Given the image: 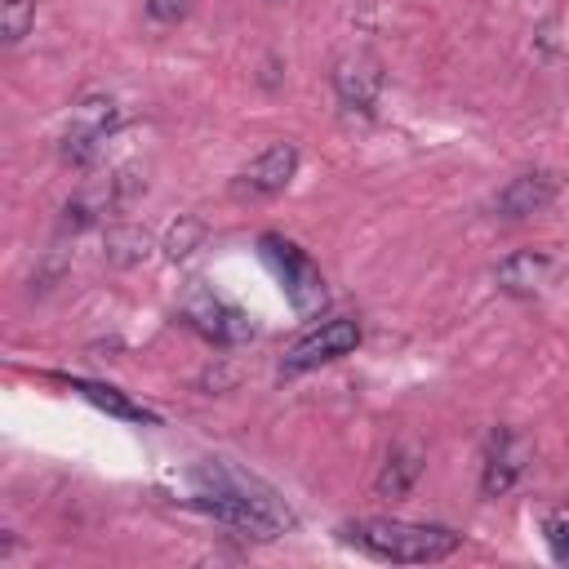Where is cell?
Returning <instances> with one entry per match:
<instances>
[{"label":"cell","mask_w":569,"mask_h":569,"mask_svg":"<svg viewBox=\"0 0 569 569\" xmlns=\"http://www.w3.org/2000/svg\"><path fill=\"white\" fill-rule=\"evenodd\" d=\"M200 240H204V222H200V218H178V222L164 231V253H169V258H187Z\"/></svg>","instance_id":"e0dca14e"},{"label":"cell","mask_w":569,"mask_h":569,"mask_svg":"<svg viewBox=\"0 0 569 569\" xmlns=\"http://www.w3.org/2000/svg\"><path fill=\"white\" fill-rule=\"evenodd\" d=\"M333 93L351 116H373L382 93V62L369 49H351L333 62Z\"/></svg>","instance_id":"ba28073f"},{"label":"cell","mask_w":569,"mask_h":569,"mask_svg":"<svg viewBox=\"0 0 569 569\" xmlns=\"http://www.w3.org/2000/svg\"><path fill=\"white\" fill-rule=\"evenodd\" d=\"M351 547H360L373 560L391 565H431L458 551V533L445 525H413V520H387V516H360L338 529Z\"/></svg>","instance_id":"7a4b0ae2"},{"label":"cell","mask_w":569,"mask_h":569,"mask_svg":"<svg viewBox=\"0 0 569 569\" xmlns=\"http://www.w3.org/2000/svg\"><path fill=\"white\" fill-rule=\"evenodd\" d=\"M187 502L249 538H280L293 525L280 493L231 462H200L187 476Z\"/></svg>","instance_id":"6da1fadb"},{"label":"cell","mask_w":569,"mask_h":569,"mask_svg":"<svg viewBox=\"0 0 569 569\" xmlns=\"http://www.w3.org/2000/svg\"><path fill=\"white\" fill-rule=\"evenodd\" d=\"M76 396H84L89 405H98V409H107V413H116V418H124V422H156V413L147 409V405H138V400H129L124 391H116V387H107V382H84V378H62Z\"/></svg>","instance_id":"5bb4252c"},{"label":"cell","mask_w":569,"mask_h":569,"mask_svg":"<svg viewBox=\"0 0 569 569\" xmlns=\"http://www.w3.org/2000/svg\"><path fill=\"white\" fill-rule=\"evenodd\" d=\"M142 187H147V178H138V169H116L107 178H93L62 204V227H93V222L120 213L124 204H133V196H142Z\"/></svg>","instance_id":"5b68a950"},{"label":"cell","mask_w":569,"mask_h":569,"mask_svg":"<svg viewBox=\"0 0 569 569\" xmlns=\"http://www.w3.org/2000/svg\"><path fill=\"white\" fill-rule=\"evenodd\" d=\"M293 173H298V147L293 142H271L267 151H258L240 169L236 191H244V196H276V191H284L293 182Z\"/></svg>","instance_id":"8fae6325"},{"label":"cell","mask_w":569,"mask_h":569,"mask_svg":"<svg viewBox=\"0 0 569 569\" xmlns=\"http://www.w3.org/2000/svg\"><path fill=\"white\" fill-rule=\"evenodd\" d=\"M178 311L213 347H240V342H249L258 333V325H253L249 311H240L236 302H227V298H218L213 289H200V284L187 289V298H182Z\"/></svg>","instance_id":"277c9868"},{"label":"cell","mask_w":569,"mask_h":569,"mask_svg":"<svg viewBox=\"0 0 569 569\" xmlns=\"http://www.w3.org/2000/svg\"><path fill=\"white\" fill-rule=\"evenodd\" d=\"M36 22V0H0V36L4 44H18Z\"/></svg>","instance_id":"2e32d148"},{"label":"cell","mask_w":569,"mask_h":569,"mask_svg":"<svg viewBox=\"0 0 569 569\" xmlns=\"http://www.w3.org/2000/svg\"><path fill=\"white\" fill-rule=\"evenodd\" d=\"M529 462H533L529 440H525L520 431H511V427H498V431L489 436V445H485V462H480V493H485V498L507 493V489L529 471Z\"/></svg>","instance_id":"9c48e42d"},{"label":"cell","mask_w":569,"mask_h":569,"mask_svg":"<svg viewBox=\"0 0 569 569\" xmlns=\"http://www.w3.org/2000/svg\"><path fill=\"white\" fill-rule=\"evenodd\" d=\"M258 249H262L267 267L276 271V280H280V289H284V298L293 302V311H298V316H316V311L325 307V276H320V267L311 262V253L298 249L293 240L276 236V231L258 236Z\"/></svg>","instance_id":"3957f363"},{"label":"cell","mask_w":569,"mask_h":569,"mask_svg":"<svg viewBox=\"0 0 569 569\" xmlns=\"http://www.w3.org/2000/svg\"><path fill=\"white\" fill-rule=\"evenodd\" d=\"M547 276H551V258H547L542 249H516V253H507V258L498 262V271H493L498 289H502V293H516V298L538 293V289L547 284Z\"/></svg>","instance_id":"7c38bea8"},{"label":"cell","mask_w":569,"mask_h":569,"mask_svg":"<svg viewBox=\"0 0 569 569\" xmlns=\"http://www.w3.org/2000/svg\"><path fill=\"white\" fill-rule=\"evenodd\" d=\"M120 129V107L116 98L107 93H89L71 107V120H67V133H62V160L67 164H89L98 160L102 142Z\"/></svg>","instance_id":"8992f818"},{"label":"cell","mask_w":569,"mask_h":569,"mask_svg":"<svg viewBox=\"0 0 569 569\" xmlns=\"http://www.w3.org/2000/svg\"><path fill=\"white\" fill-rule=\"evenodd\" d=\"M556 196H560V178H556L551 169H525V173H516V178L489 200V209H493V218H533V213H542Z\"/></svg>","instance_id":"30bf717a"},{"label":"cell","mask_w":569,"mask_h":569,"mask_svg":"<svg viewBox=\"0 0 569 569\" xmlns=\"http://www.w3.org/2000/svg\"><path fill=\"white\" fill-rule=\"evenodd\" d=\"M187 9H191V0H147V13L156 22H178Z\"/></svg>","instance_id":"d6986e66"},{"label":"cell","mask_w":569,"mask_h":569,"mask_svg":"<svg viewBox=\"0 0 569 569\" xmlns=\"http://www.w3.org/2000/svg\"><path fill=\"white\" fill-rule=\"evenodd\" d=\"M360 347V325L351 320V316H338V320H325L320 329H311V333H302L289 351H284V373H307V369H316V365H325V360H338V356H347V351H356Z\"/></svg>","instance_id":"52a82bcc"},{"label":"cell","mask_w":569,"mask_h":569,"mask_svg":"<svg viewBox=\"0 0 569 569\" xmlns=\"http://www.w3.org/2000/svg\"><path fill=\"white\" fill-rule=\"evenodd\" d=\"M542 538L560 565H569V507H556L542 516Z\"/></svg>","instance_id":"ac0fdd59"},{"label":"cell","mask_w":569,"mask_h":569,"mask_svg":"<svg viewBox=\"0 0 569 569\" xmlns=\"http://www.w3.org/2000/svg\"><path fill=\"white\" fill-rule=\"evenodd\" d=\"M142 253H147V231H142V227H111V231H107V258H111V262L129 267V262H138Z\"/></svg>","instance_id":"9a60e30c"},{"label":"cell","mask_w":569,"mask_h":569,"mask_svg":"<svg viewBox=\"0 0 569 569\" xmlns=\"http://www.w3.org/2000/svg\"><path fill=\"white\" fill-rule=\"evenodd\" d=\"M422 467H427V453H422L418 445H409V440H405V445H391V453H387L382 471L373 476L378 498H405V493L418 485Z\"/></svg>","instance_id":"4fadbf2b"}]
</instances>
